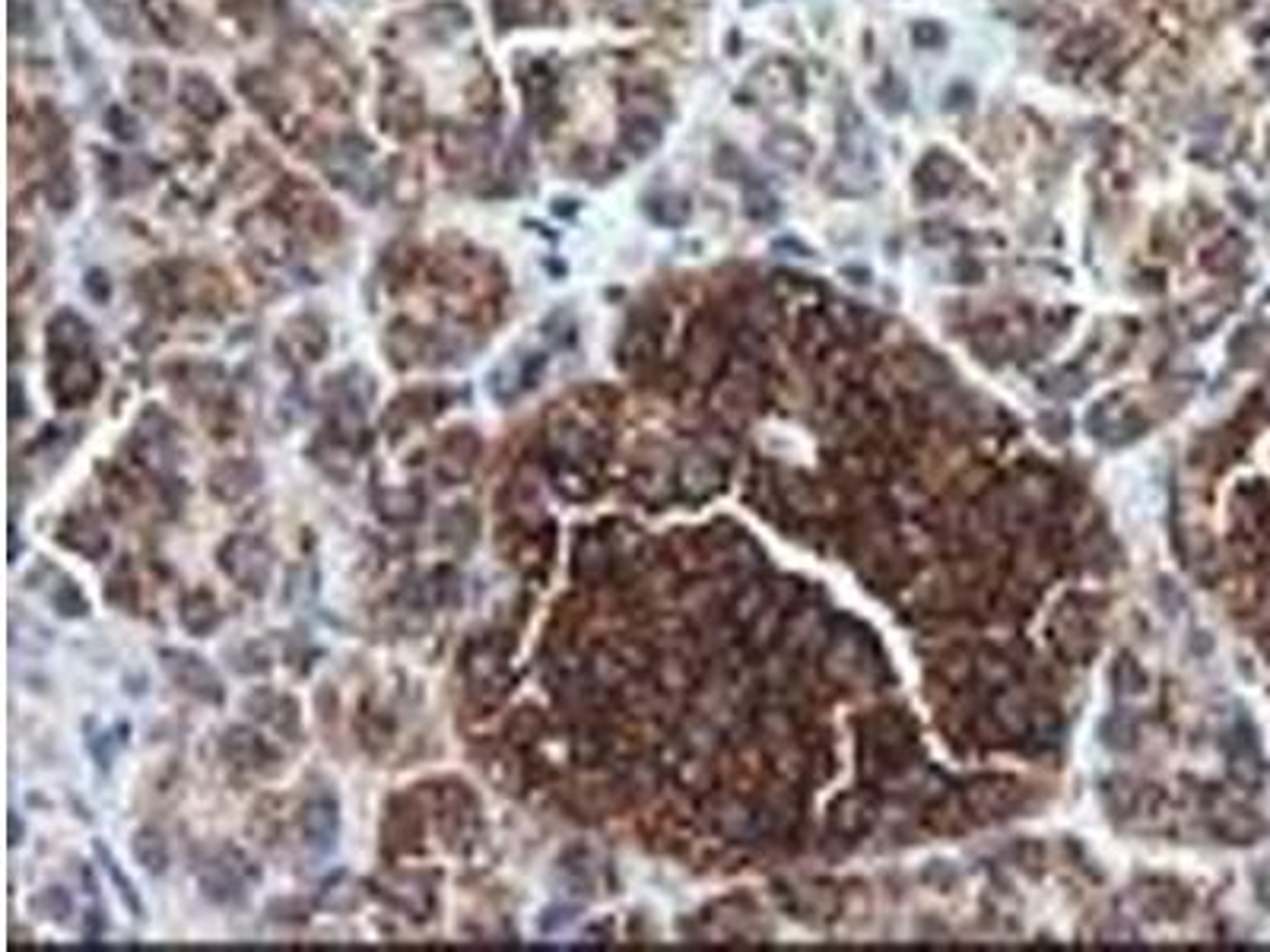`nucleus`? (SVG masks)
I'll return each mask as SVG.
<instances>
[{"instance_id":"37","label":"nucleus","mask_w":1270,"mask_h":952,"mask_svg":"<svg viewBox=\"0 0 1270 952\" xmlns=\"http://www.w3.org/2000/svg\"><path fill=\"white\" fill-rule=\"evenodd\" d=\"M108 118H115V121H118V118H121V108H111V111H108ZM133 127H138V124H133V118H124L118 127H111V130H115V137H121V140H138V130H133Z\"/></svg>"},{"instance_id":"25","label":"nucleus","mask_w":1270,"mask_h":952,"mask_svg":"<svg viewBox=\"0 0 1270 952\" xmlns=\"http://www.w3.org/2000/svg\"><path fill=\"white\" fill-rule=\"evenodd\" d=\"M442 540L451 543L458 553H467L476 540V514L467 505H455L442 517Z\"/></svg>"},{"instance_id":"16","label":"nucleus","mask_w":1270,"mask_h":952,"mask_svg":"<svg viewBox=\"0 0 1270 952\" xmlns=\"http://www.w3.org/2000/svg\"><path fill=\"white\" fill-rule=\"evenodd\" d=\"M918 188L924 197H943L952 191L960 178V163L946 153H927L918 166Z\"/></svg>"},{"instance_id":"7","label":"nucleus","mask_w":1270,"mask_h":952,"mask_svg":"<svg viewBox=\"0 0 1270 952\" xmlns=\"http://www.w3.org/2000/svg\"><path fill=\"white\" fill-rule=\"evenodd\" d=\"M222 756L245 772H274L277 756L252 728H230L222 734Z\"/></svg>"},{"instance_id":"27","label":"nucleus","mask_w":1270,"mask_h":952,"mask_svg":"<svg viewBox=\"0 0 1270 952\" xmlns=\"http://www.w3.org/2000/svg\"><path fill=\"white\" fill-rule=\"evenodd\" d=\"M690 197L684 194H657L648 200V216L661 225H684L690 219Z\"/></svg>"},{"instance_id":"15","label":"nucleus","mask_w":1270,"mask_h":952,"mask_svg":"<svg viewBox=\"0 0 1270 952\" xmlns=\"http://www.w3.org/2000/svg\"><path fill=\"white\" fill-rule=\"evenodd\" d=\"M762 147H765V153L773 156L779 166H785L791 172H804L810 166V159H813V144L804 137L801 130H791V127L773 130L762 140Z\"/></svg>"},{"instance_id":"32","label":"nucleus","mask_w":1270,"mask_h":952,"mask_svg":"<svg viewBox=\"0 0 1270 952\" xmlns=\"http://www.w3.org/2000/svg\"><path fill=\"white\" fill-rule=\"evenodd\" d=\"M52 603L61 616H86V606H89L74 581H61L52 591Z\"/></svg>"},{"instance_id":"2","label":"nucleus","mask_w":1270,"mask_h":952,"mask_svg":"<svg viewBox=\"0 0 1270 952\" xmlns=\"http://www.w3.org/2000/svg\"><path fill=\"white\" fill-rule=\"evenodd\" d=\"M219 565L242 591L261 597L274 575V553L267 550V543L252 534H236L222 543Z\"/></svg>"},{"instance_id":"6","label":"nucleus","mask_w":1270,"mask_h":952,"mask_svg":"<svg viewBox=\"0 0 1270 952\" xmlns=\"http://www.w3.org/2000/svg\"><path fill=\"white\" fill-rule=\"evenodd\" d=\"M236 851H222L216 860H207V867L200 870V886L213 901L219 905H239L245 898V873L242 864H236Z\"/></svg>"},{"instance_id":"23","label":"nucleus","mask_w":1270,"mask_h":952,"mask_svg":"<svg viewBox=\"0 0 1270 952\" xmlns=\"http://www.w3.org/2000/svg\"><path fill=\"white\" fill-rule=\"evenodd\" d=\"M181 102H185L194 111V115L203 118V121H216L222 111H225L219 93H216V89L207 80H200V77H188L185 83H181Z\"/></svg>"},{"instance_id":"13","label":"nucleus","mask_w":1270,"mask_h":952,"mask_svg":"<svg viewBox=\"0 0 1270 952\" xmlns=\"http://www.w3.org/2000/svg\"><path fill=\"white\" fill-rule=\"evenodd\" d=\"M89 344H93V334H89L86 321L71 311L58 314L52 327H49V350L55 359L64 356H89Z\"/></svg>"},{"instance_id":"19","label":"nucleus","mask_w":1270,"mask_h":952,"mask_svg":"<svg viewBox=\"0 0 1270 952\" xmlns=\"http://www.w3.org/2000/svg\"><path fill=\"white\" fill-rule=\"evenodd\" d=\"M61 543L67 550H74L86 559H99L108 553V537L99 525H93L89 517H74L67 520L61 528Z\"/></svg>"},{"instance_id":"28","label":"nucleus","mask_w":1270,"mask_h":952,"mask_svg":"<svg viewBox=\"0 0 1270 952\" xmlns=\"http://www.w3.org/2000/svg\"><path fill=\"white\" fill-rule=\"evenodd\" d=\"M96 857L102 860V870L108 873V879L115 882V889H118V895H121V901L127 905V909L133 912V915H144V901H141V895H138V889H133V882L121 873V867H118V860L111 857V851L105 848V845H96Z\"/></svg>"},{"instance_id":"10","label":"nucleus","mask_w":1270,"mask_h":952,"mask_svg":"<svg viewBox=\"0 0 1270 952\" xmlns=\"http://www.w3.org/2000/svg\"><path fill=\"white\" fill-rule=\"evenodd\" d=\"M381 838H384V848H388L391 854H400V851H411V848H417V845H420V838H423V820H420V810H417L414 803H406V800H394V803L388 806V816H384Z\"/></svg>"},{"instance_id":"4","label":"nucleus","mask_w":1270,"mask_h":952,"mask_svg":"<svg viewBox=\"0 0 1270 952\" xmlns=\"http://www.w3.org/2000/svg\"><path fill=\"white\" fill-rule=\"evenodd\" d=\"M99 388V366L89 356H64L55 359L52 372V394L61 406L86 403Z\"/></svg>"},{"instance_id":"34","label":"nucleus","mask_w":1270,"mask_h":952,"mask_svg":"<svg viewBox=\"0 0 1270 952\" xmlns=\"http://www.w3.org/2000/svg\"><path fill=\"white\" fill-rule=\"evenodd\" d=\"M746 213H750L753 219H776L779 216V200L762 188H750L746 191Z\"/></svg>"},{"instance_id":"9","label":"nucleus","mask_w":1270,"mask_h":952,"mask_svg":"<svg viewBox=\"0 0 1270 952\" xmlns=\"http://www.w3.org/2000/svg\"><path fill=\"white\" fill-rule=\"evenodd\" d=\"M340 832V810L334 797H314L302 806V835L314 851H331Z\"/></svg>"},{"instance_id":"8","label":"nucleus","mask_w":1270,"mask_h":952,"mask_svg":"<svg viewBox=\"0 0 1270 952\" xmlns=\"http://www.w3.org/2000/svg\"><path fill=\"white\" fill-rule=\"evenodd\" d=\"M614 565H617V556H614L610 537H601L598 531H584V537L575 543V578L598 584L610 578Z\"/></svg>"},{"instance_id":"33","label":"nucleus","mask_w":1270,"mask_h":952,"mask_svg":"<svg viewBox=\"0 0 1270 952\" xmlns=\"http://www.w3.org/2000/svg\"><path fill=\"white\" fill-rule=\"evenodd\" d=\"M35 909L44 915V918H52V921H67V915L74 912V901H71V895H67L61 886H52V889H44L38 898H35Z\"/></svg>"},{"instance_id":"21","label":"nucleus","mask_w":1270,"mask_h":952,"mask_svg":"<svg viewBox=\"0 0 1270 952\" xmlns=\"http://www.w3.org/2000/svg\"><path fill=\"white\" fill-rule=\"evenodd\" d=\"M181 626H185L191 635H210L219 626V609L210 591H194L181 603Z\"/></svg>"},{"instance_id":"26","label":"nucleus","mask_w":1270,"mask_h":952,"mask_svg":"<svg viewBox=\"0 0 1270 952\" xmlns=\"http://www.w3.org/2000/svg\"><path fill=\"white\" fill-rule=\"evenodd\" d=\"M664 137V127L657 118H645V115H632L623 127V144L635 153V156H648Z\"/></svg>"},{"instance_id":"30","label":"nucleus","mask_w":1270,"mask_h":952,"mask_svg":"<svg viewBox=\"0 0 1270 952\" xmlns=\"http://www.w3.org/2000/svg\"><path fill=\"white\" fill-rule=\"evenodd\" d=\"M498 22H534L547 16V0H495Z\"/></svg>"},{"instance_id":"24","label":"nucleus","mask_w":1270,"mask_h":952,"mask_svg":"<svg viewBox=\"0 0 1270 952\" xmlns=\"http://www.w3.org/2000/svg\"><path fill=\"white\" fill-rule=\"evenodd\" d=\"M378 514L391 525H406L423 514V495L417 489H384L378 495Z\"/></svg>"},{"instance_id":"20","label":"nucleus","mask_w":1270,"mask_h":952,"mask_svg":"<svg viewBox=\"0 0 1270 952\" xmlns=\"http://www.w3.org/2000/svg\"><path fill=\"white\" fill-rule=\"evenodd\" d=\"M130 854L153 876L169 870V845H166V838L159 835L156 829H138V832H133V838H130Z\"/></svg>"},{"instance_id":"38","label":"nucleus","mask_w":1270,"mask_h":952,"mask_svg":"<svg viewBox=\"0 0 1270 952\" xmlns=\"http://www.w3.org/2000/svg\"><path fill=\"white\" fill-rule=\"evenodd\" d=\"M10 842L19 845V820H16V813L10 816Z\"/></svg>"},{"instance_id":"36","label":"nucleus","mask_w":1270,"mask_h":952,"mask_svg":"<svg viewBox=\"0 0 1270 952\" xmlns=\"http://www.w3.org/2000/svg\"><path fill=\"white\" fill-rule=\"evenodd\" d=\"M912 38L921 44V49H940V44L946 41V32H943V26H937V22H918Z\"/></svg>"},{"instance_id":"17","label":"nucleus","mask_w":1270,"mask_h":952,"mask_svg":"<svg viewBox=\"0 0 1270 952\" xmlns=\"http://www.w3.org/2000/svg\"><path fill=\"white\" fill-rule=\"evenodd\" d=\"M838 156L865 169L874 166V140L854 108H848V115H842V127H838Z\"/></svg>"},{"instance_id":"31","label":"nucleus","mask_w":1270,"mask_h":952,"mask_svg":"<svg viewBox=\"0 0 1270 952\" xmlns=\"http://www.w3.org/2000/svg\"><path fill=\"white\" fill-rule=\"evenodd\" d=\"M543 734V718L534 708H521L509 721V740L515 746H534Z\"/></svg>"},{"instance_id":"22","label":"nucleus","mask_w":1270,"mask_h":952,"mask_svg":"<svg viewBox=\"0 0 1270 952\" xmlns=\"http://www.w3.org/2000/svg\"><path fill=\"white\" fill-rule=\"evenodd\" d=\"M718 483H721V470L706 455H693V458L684 461V467H679V486H684V492L693 495V498L709 495Z\"/></svg>"},{"instance_id":"11","label":"nucleus","mask_w":1270,"mask_h":952,"mask_svg":"<svg viewBox=\"0 0 1270 952\" xmlns=\"http://www.w3.org/2000/svg\"><path fill=\"white\" fill-rule=\"evenodd\" d=\"M245 708L252 711L258 721L270 724V728L286 734V737H296L299 734V708H296V701H292L289 695L261 689V692L245 698Z\"/></svg>"},{"instance_id":"5","label":"nucleus","mask_w":1270,"mask_h":952,"mask_svg":"<svg viewBox=\"0 0 1270 952\" xmlns=\"http://www.w3.org/2000/svg\"><path fill=\"white\" fill-rule=\"evenodd\" d=\"M476 458H480V439H476V433L473 429H455V433H451L442 442V448L436 451L433 467L439 473V480L461 483L473 473Z\"/></svg>"},{"instance_id":"35","label":"nucleus","mask_w":1270,"mask_h":952,"mask_svg":"<svg viewBox=\"0 0 1270 952\" xmlns=\"http://www.w3.org/2000/svg\"><path fill=\"white\" fill-rule=\"evenodd\" d=\"M1242 255H1245V245H1242V239H1227L1219 248H1213L1210 252V258H1207V264L1213 267V270H1233L1239 261H1242Z\"/></svg>"},{"instance_id":"12","label":"nucleus","mask_w":1270,"mask_h":952,"mask_svg":"<svg viewBox=\"0 0 1270 952\" xmlns=\"http://www.w3.org/2000/svg\"><path fill=\"white\" fill-rule=\"evenodd\" d=\"M261 470L248 461H222L213 473H210V489L222 502H239L252 489H258Z\"/></svg>"},{"instance_id":"29","label":"nucleus","mask_w":1270,"mask_h":952,"mask_svg":"<svg viewBox=\"0 0 1270 952\" xmlns=\"http://www.w3.org/2000/svg\"><path fill=\"white\" fill-rule=\"evenodd\" d=\"M1108 38L1111 35L1102 32V29H1080L1061 44V58L1064 61H1090L1093 55H1099L1105 49Z\"/></svg>"},{"instance_id":"1","label":"nucleus","mask_w":1270,"mask_h":952,"mask_svg":"<svg viewBox=\"0 0 1270 952\" xmlns=\"http://www.w3.org/2000/svg\"><path fill=\"white\" fill-rule=\"evenodd\" d=\"M464 679L470 695L480 705H495L503 701L512 689V670H509V648L498 639H480L473 642L464 654Z\"/></svg>"},{"instance_id":"3","label":"nucleus","mask_w":1270,"mask_h":952,"mask_svg":"<svg viewBox=\"0 0 1270 952\" xmlns=\"http://www.w3.org/2000/svg\"><path fill=\"white\" fill-rule=\"evenodd\" d=\"M159 661H163L166 676L172 679L178 689H185L188 695L203 698V701H219L222 698L219 676L213 673L210 664H203L197 654L166 648V651H159Z\"/></svg>"},{"instance_id":"14","label":"nucleus","mask_w":1270,"mask_h":952,"mask_svg":"<svg viewBox=\"0 0 1270 952\" xmlns=\"http://www.w3.org/2000/svg\"><path fill=\"white\" fill-rule=\"evenodd\" d=\"M378 886H381L384 898H388L391 905H397L400 912H411L414 918H423L429 909H433V892H429V886H423L417 876H406V873L384 876Z\"/></svg>"},{"instance_id":"18","label":"nucleus","mask_w":1270,"mask_h":952,"mask_svg":"<svg viewBox=\"0 0 1270 952\" xmlns=\"http://www.w3.org/2000/svg\"><path fill=\"white\" fill-rule=\"evenodd\" d=\"M721 334L709 324H696V330L690 334V372L696 378H709L715 375V369L721 366Z\"/></svg>"}]
</instances>
